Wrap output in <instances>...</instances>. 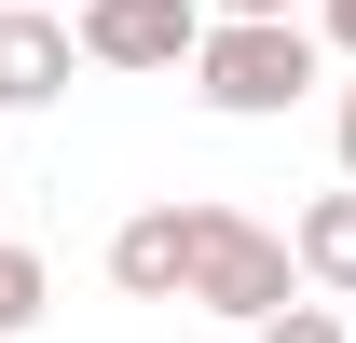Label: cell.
I'll list each match as a JSON object with an SVG mask.
<instances>
[{
  "label": "cell",
  "instance_id": "cell-1",
  "mask_svg": "<svg viewBox=\"0 0 356 343\" xmlns=\"http://www.w3.org/2000/svg\"><path fill=\"white\" fill-rule=\"evenodd\" d=\"M178 302H192V316H233V330H274V316L315 302V289H302V261H288L274 220H247V206H178Z\"/></svg>",
  "mask_w": 356,
  "mask_h": 343
},
{
  "label": "cell",
  "instance_id": "cell-2",
  "mask_svg": "<svg viewBox=\"0 0 356 343\" xmlns=\"http://www.w3.org/2000/svg\"><path fill=\"white\" fill-rule=\"evenodd\" d=\"M329 83V42L315 28H206V55H192V96L206 110H233V124H274V110H302V96Z\"/></svg>",
  "mask_w": 356,
  "mask_h": 343
},
{
  "label": "cell",
  "instance_id": "cell-3",
  "mask_svg": "<svg viewBox=\"0 0 356 343\" xmlns=\"http://www.w3.org/2000/svg\"><path fill=\"white\" fill-rule=\"evenodd\" d=\"M69 28H83V69H192L220 14L206 0H83Z\"/></svg>",
  "mask_w": 356,
  "mask_h": 343
},
{
  "label": "cell",
  "instance_id": "cell-4",
  "mask_svg": "<svg viewBox=\"0 0 356 343\" xmlns=\"http://www.w3.org/2000/svg\"><path fill=\"white\" fill-rule=\"evenodd\" d=\"M69 69H83V28H69L55 0H14V14H0V110H55Z\"/></svg>",
  "mask_w": 356,
  "mask_h": 343
},
{
  "label": "cell",
  "instance_id": "cell-5",
  "mask_svg": "<svg viewBox=\"0 0 356 343\" xmlns=\"http://www.w3.org/2000/svg\"><path fill=\"white\" fill-rule=\"evenodd\" d=\"M288 261H302L315 302H343V316H356V192H315V206L288 220Z\"/></svg>",
  "mask_w": 356,
  "mask_h": 343
},
{
  "label": "cell",
  "instance_id": "cell-6",
  "mask_svg": "<svg viewBox=\"0 0 356 343\" xmlns=\"http://www.w3.org/2000/svg\"><path fill=\"white\" fill-rule=\"evenodd\" d=\"M110 289L124 302H178V206H137L110 234Z\"/></svg>",
  "mask_w": 356,
  "mask_h": 343
},
{
  "label": "cell",
  "instance_id": "cell-7",
  "mask_svg": "<svg viewBox=\"0 0 356 343\" xmlns=\"http://www.w3.org/2000/svg\"><path fill=\"white\" fill-rule=\"evenodd\" d=\"M42 302H55L42 247H14V234H0V343H14V330H42Z\"/></svg>",
  "mask_w": 356,
  "mask_h": 343
},
{
  "label": "cell",
  "instance_id": "cell-8",
  "mask_svg": "<svg viewBox=\"0 0 356 343\" xmlns=\"http://www.w3.org/2000/svg\"><path fill=\"white\" fill-rule=\"evenodd\" d=\"M247 343H356V316H343V302H288V316L247 330Z\"/></svg>",
  "mask_w": 356,
  "mask_h": 343
},
{
  "label": "cell",
  "instance_id": "cell-9",
  "mask_svg": "<svg viewBox=\"0 0 356 343\" xmlns=\"http://www.w3.org/2000/svg\"><path fill=\"white\" fill-rule=\"evenodd\" d=\"M315 42H329V55L356 69V0H315Z\"/></svg>",
  "mask_w": 356,
  "mask_h": 343
},
{
  "label": "cell",
  "instance_id": "cell-10",
  "mask_svg": "<svg viewBox=\"0 0 356 343\" xmlns=\"http://www.w3.org/2000/svg\"><path fill=\"white\" fill-rule=\"evenodd\" d=\"M233 28H302V0H220Z\"/></svg>",
  "mask_w": 356,
  "mask_h": 343
},
{
  "label": "cell",
  "instance_id": "cell-11",
  "mask_svg": "<svg viewBox=\"0 0 356 343\" xmlns=\"http://www.w3.org/2000/svg\"><path fill=\"white\" fill-rule=\"evenodd\" d=\"M343 192H356V83H343Z\"/></svg>",
  "mask_w": 356,
  "mask_h": 343
},
{
  "label": "cell",
  "instance_id": "cell-12",
  "mask_svg": "<svg viewBox=\"0 0 356 343\" xmlns=\"http://www.w3.org/2000/svg\"><path fill=\"white\" fill-rule=\"evenodd\" d=\"M0 14H14V0H0Z\"/></svg>",
  "mask_w": 356,
  "mask_h": 343
},
{
  "label": "cell",
  "instance_id": "cell-13",
  "mask_svg": "<svg viewBox=\"0 0 356 343\" xmlns=\"http://www.w3.org/2000/svg\"><path fill=\"white\" fill-rule=\"evenodd\" d=\"M69 14H83V0H69Z\"/></svg>",
  "mask_w": 356,
  "mask_h": 343
}]
</instances>
